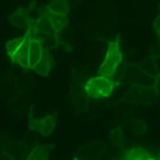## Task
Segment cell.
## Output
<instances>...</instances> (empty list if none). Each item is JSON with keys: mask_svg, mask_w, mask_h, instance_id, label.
<instances>
[{"mask_svg": "<svg viewBox=\"0 0 160 160\" xmlns=\"http://www.w3.org/2000/svg\"><path fill=\"white\" fill-rule=\"evenodd\" d=\"M67 23H68V16L67 14L54 13L45 8L41 14L33 21L32 27L41 36L42 35L54 36V35H59L65 28Z\"/></svg>", "mask_w": 160, "mask_h": 160, "instance_id": "1", "label": "cell"}, {"mask_svg": "<svg viewBox=\"0 0 160 160\" xmlns=\"http://www.w3.org/2000/svg\"><path fill=\"white\" fill-rule=\"evenodd\" d=\"M115 87V82L112 76L99 73L92 76L83 82L85 94L91 99H106L110 98Z\"/></svg>", "mask_w": 160, "mask_h": 160, "instance_id": "2", "label": "cell"}, {"mask_svg": "<svg viewBox=\"0 0 160 160\" xmlns=\"http://www.w3.org/2000/svg\"><path fill=\"white\" fill-rule=\"evenodd\" d=\"M5 51L9 59L19 67L21 69L30 71V60H28V37L23 35L21 37L10 38L5 44Z\"/></svg>", "mask_w": 160, "mask_h": 160, "instance_id": "3", "label": "cell"}, {"mask_svg": "<svg viewBox=\"0 0 160 160\" xmlns=\"http://www.w3.org/2000/svg\"><path fill=\"white\" fill-rule=\"evenodd\" d=\"M122 63H123V54H122L121 44H119L117 38H113L108 42L104 50V58L99 68V73L114 77V74L121 68Z\"/></svg>", "mask_w": 160, "mask_h": 160, "instance_id": "4", "label": "cell"}, {"mask_svg": "<svg viewBox=\"0 0 160 160\" xmlns=\"http://www.w3.org/2000/svg\"><path fill=\"white\" fill-rule=\"evenodd\" d=\"M27 126L32 133H35L38 137L50 136L55 129L57 126V113L51 112L46 115L31 118L27 122Z\"/></svg>", "mask_w": 160, "mask_h": 160, "instance_id": "5", "label": "cell"}, {"mask_svg": "<svg viewBox=\"0 0 160 160\" xmlns=\"http://www.w3.org/2000/svg\"><path fill=\"white\" fill-rule=\"evenodd\" d=\"M33 21H35V18L31 14V10L26 7H21L18 9H16L9 17V22L12 26L18 27V28H24V30L31 27Z\"/></svg>", "mask_w": 160, "mask_h": 160, "instance_id": "6", "label": "cell"}, {"mask_svg": "<svg viewBox=\"0 0 160 160\" xmlns=\"http://www.w3.org/2000/svg\"><path fill=\"white\" fill-rule=\"evenodd\" d=\"M124 158L128 160H148V159H155L154 154H151L146 148L138 145H132L126 149Z\"/></svg>", "mask_w": 160, "mask_h": 160, "instance_id": "7", "label": "cell"}, {"mask_svg": "<svg viewBox=\"0 0 160 160\" xmlns=\"http://www.w3.org/2000/svg\"><path fill=\"white\" fill-rule=\"evenodd\" d=\"M51 65H52V58H51V54H50L49 49L45 46L44 55H42L41 60L38 62V64L36 65V68L33 69V72L41 78H45L51 71Z\"/></svg>", "mask_w": 160, "mask_h": 160, "instance_id": "8", "label": "cell"}, {"mask_svg": "<svg viewBox=\"0 0 160 160\" xmlns=\"http://www.w3.org/2000/svg\"><path fill=\"white\" fill-rule=\"evenodd\" d=\"M54 148L51 145H38L37 148H35L28 155H27V159L32 160H42V159H48L49 155L52 152Z\"/></svg>", "mask_w": 160, "mask_h": 160, "instance_id": "9", "label": "cell"}, {"mask_svg": "<svg viewBox=\"0 0 160 160\" xmlns=\"http://www.w3.org/2000/svg\"><path fill=\"white\" fill-rule=\"evenodd\" d=\"M46 9L50 12H54V13H60V14L68 16L69 0H51V2L48 4Z\"/></svg>", "mask_w": 160, "mask_h": 160, "instance_id": "10", "label": "cell"}, {"mask_svg": "<svg viewBox=\"0 0 160 160\" xmlns=\"http://www.w3.org/2000/svg\"><path fill=\"white\" fill-rule=\"evenodd\" d=\"M154 31H155L156 36L160 35V13H159L158 17H156L155 21H154Z\"/></svg>", "mask_w": 160, "mask_h": 160, "instance_id": "11", "label": "cell"}, {"mask_svg": "<svg viewBox=\"0 0 160 160\" xmlns=\"http://www.w3.org/2000/svg\"><path fill=\"white\" fill-rule=\"evenodd\" d=\"M154 156H155V159H160V150L156 154H154Z\"/></svg>", "mask_w": 160, "mask_h": 160, "instance_id": "12", "label": "cell"}, {"mask_svg": "<svg viewBox=\"0 0 160 160\" xmlns=\"http://www.w3.org/2000/svg\"><path fill=\"white\" fill-rule=\"evenodd\" d=\"M158 37H159V40H160V35H159V36H158Z\"/></svg>", "mask_w": 160, "mask_h": 160, "instance_id": "13", "label": "cell"}]
</instances>
